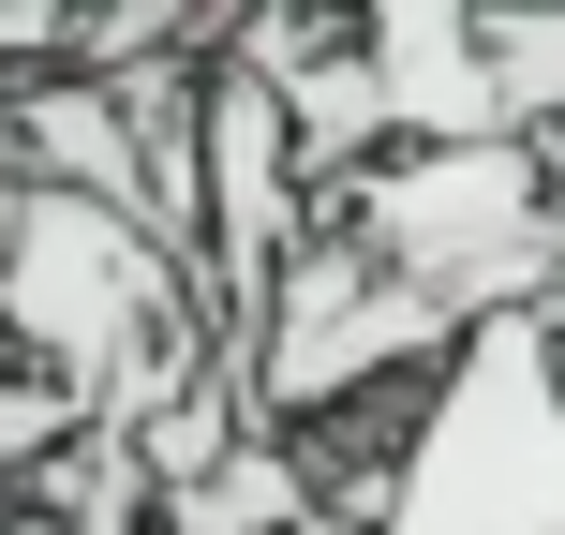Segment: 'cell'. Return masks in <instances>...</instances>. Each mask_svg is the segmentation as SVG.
<instances>
[{"label":"cell","mask_w":565,"mask_h":535,"mask_svg":"<svg viewBox=\"0 0 565 535\" xmlns=\"http://www.w3.org/2000/svg\"><path fill=\"white\" fill-rule=\"evenodd\" d=\"M491 30V75H507V119L565 149V15H477Z\"/></svg>","instance_id":"4"},{"label":"cell","mask_w":565,"mask_h":535,"mask_svg":"<svg viewBox=\"0 0 565 535\" xmlns=\"http://www.w3.org/2000/svg\"><path fill=\"white\" fill-rule=\"evenodd\" d=\"M0 75H15V89L75 75V15H60V0H0Z\"/></svg>","instance_id":"5"},{"label":"cell","mask_w":565,"mask_h":535,"mask_svg":"<svg viewBox=\"0 0 565 535\" xmlns=\"http://www.w3.org/2000/svg\"><path fill=\"white\" fill-rule=\"evenodd\" d=\"M15 208H30V149H15V105H0V254H15Z\"/></svg>","instance_id":"6"},{"label":"cell","mask_w":565,"mask_h":535,"mask_svg":"<svg viewBox=\"0 0 565 535\" xmlns=\"http://www.w3.org/2000/svg\"><path fill=\"white\" fill-rule=\"evenodd\" d=\"M0 535H30V521H0Z\"/></svg>","instance_id":"7"},{"label":"cell","mask_w":565,"mask_h":535,"mask_svg":"<svg viewBox=\"0 0 565 535\" xmlns=\"http://www.w3.org/2000/svg\"><path fill=\"white\" fill-rule=\"evenodd\" d=\"M358 60L372 89H387L402 149H507V75H491V30L461 15V0H372L358 15Z\"/></svg>","instance_id":"2"},{"label":"cell","mask_w":565,"mask_h":535,"mask_svg":"<svg viewBox=\"0 0 565 535\" xmlns=\"http://www.w3.org/2000/svg\"><path fill=\"white\" fill-rule=\"evenodd\" d=\"M372 535H565V298L477 328L417 387V447Z\"/></svg>","instance_id":"1"},{"label":"cell","mask_w":565,"mask_h":535,"mask_svg":"<svg viewBox=\"0 0 565 535\" xmlns=\"http://www.w3.org/2000/svg\"><path fill=\"white\" fill-rule=\"evenodd\" d=\"M0 105H15V149H30V179H45V194L135 208V224L164 238V179H149V135H135V105H119L105 75H45V89H0Z\"/></svg>","instance_id":"3"}]
</instances>
